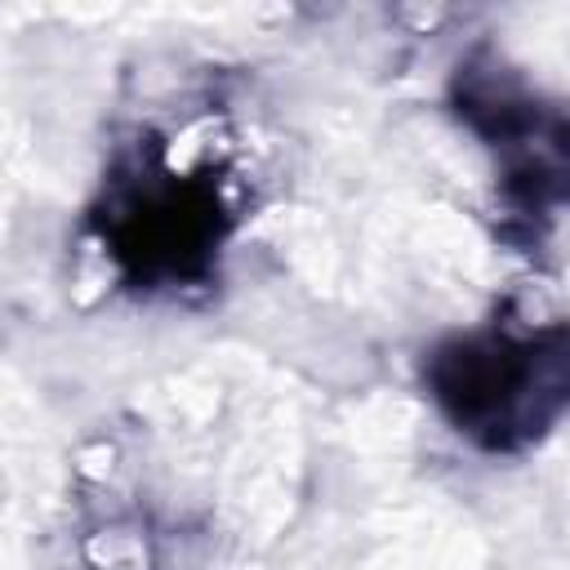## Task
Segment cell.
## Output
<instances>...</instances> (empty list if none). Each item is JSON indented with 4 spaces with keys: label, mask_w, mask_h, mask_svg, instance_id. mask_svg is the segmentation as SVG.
<instances>
[{
    "label": "cell",
    "mask_w": 570,
    "mask_h": 570,
    "mask_svg": "<svg viewBox=\"0 0 570 570\" xmlns=\"http://www.w3.org/2000/svg\"><path fill=\"white\" fill-rule=\"evenodd\" d=\"M428 383L459 436L481 450H521L570 414V325L454 338L432 356Z\"/></svg>",
    "instance_id": "obj_1"
},
{
    "label": "cell",
    "mask_w": 570,
    "mask_h": 570,
    "mask_svg": "<svg viewBox=\"0 0 570 570\" xmlns=\"http://www.w3.org/2000/svg\"><path fill=\"white\" fill-rule=\"evenodd\" d=\"M468 120L490 138L503 160V187L525 209H548L570 196V120L534 107L530 98H508L485 85L468 94Z\"/></svg>",
    "instance_id": "obj_3"
},
{
    "label": "cell",
    "mask_w": 570,
    "mask_h": 570,
    "mask_svg": "<svg viewBox=\"0 0 570 570\" xmlns=\"http://www.w3.org/2000/svg\"><path fill=\"white\" fill-rule=\"evenodd\" d=\"M111 249L147 281H187L209 263L223 236L214 187L165 174L160 183H120L107 209Z\"/></svg>",
    "instance_id": "obj_2"
}]
</instances>
